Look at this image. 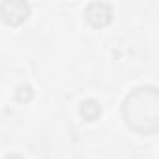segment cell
I'll return each mask as SVG.
<instances>
[{
  "label": "cell",
  "mask_w": 159,
  "mask_h": 159,
  "mask_svg": "<svg viewBox=\"0 0 159 159\" xmlns=\"http://www.w3.org/2000/svg\"><path fill=\"white\" fill-rule=\"evenodd\" d=\"M144 92H146V88H140L139 92L129 96L127 101H125L124 112H125L127 124H131L133 127L137 125V122H150L153 131H155V127H157V122H155L157 120V94L146 103V107H142Z\"/></svg>",
  "instance_id": "obj_1"
}]
</instances>
